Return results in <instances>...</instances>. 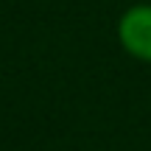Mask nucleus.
<instances>
[{"label":"nucleus","instance_id":"1","mask_svg":"<svg viewBox=\"0 0 151 151\" xmlns=\"http://www.w3.org/2000/svg\"><path fill=\"white\" fill-rule=\"evenodd\" d=\"M118 42L132 59L151 65V3H137L120 14Z\"/></svg>","mask_w":151,"mask_h":151}]
</instances>
